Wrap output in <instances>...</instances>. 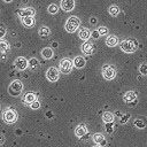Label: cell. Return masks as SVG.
<instances>
[{"label":"cell","mask_w":147,"mask_h":147,"mask_svg":"<svg viewBox=\"0 0 147 147\" xmlns=\"http://www.w3.org/2000/svg\"><path fill=\"white\" fill-rule=\"evenodd\" d=\"M79 24H80V21H79L78 17H76V16H70V17L68 18L65 25H64V29H65L67 32L72 33V32H75V31L78 29Z\"/></svg>","instance_id":"cell-1"},{"label":"cell","mask_w":147,"mask_h":147,"mask_svg":"<svg viewBox=\"0 0 147 147\" xmlns=\"http://www.w3.org/2000/svg\"><path fill=\"white\" fill-rule=\"evenodd\" d=\"M119 47L123 52L125 53H133L137 51L138 48V44L136 40H123L121 44H119Z\"/></svg>","instance_id":"cell-2"},{"label":"cell","mask_w":147,"mask_h":147,"mask_svg":"<svg viewBox=\"0 0 147 147\" xmlns=\"http://www.w3.org/2000/svg\"><path fill=\"white\" fill-rule=\"evenodd\" d=\"M22 90H23V83H22L21 80H18V79L13 80V82L10 83L9 87H8V92H9V94L13 95V96H18V95L21 94Z\"/></svg>","instance_id":"cell-3"},{"label":"cell","mask_w":147,"mask_h":147,"mask_svg":"<svg viewBox=\"0 0 147 147\" xmlns=\"http://www.w3.org/2000/svg\"><path fill=\"white\" fill-rule=\"evenodd\" d=\"M102 76L105 79L107 80H110V79H114L115 76H116V69L109 64H106L102 67Z\"/></svg>","instance_id":"cell-4"},{"label":"cell","mask_w":147,"mask_h":147,"mask_svg":"<svg viewBox=\"0 0 147 147\" xmlns=\"http://www.w3.org/2000/svg\"><path fill=\"white\" fill-rule=\"evenodd\" d=\"M2 118L6 123L8 124H13L17 121V114L16 111H14L13 109H6L2 114Z\"/></svg>","instance_id":"cell-5"},{"label":"cell","mask_w":147,"mask_h":147,"mask_svg":"<svg viewBox=\"0 0 147 147\" xmlns=\"http://www.w3.org/2000/svg\"><path fill=\"white\" fill-rule=\"evenodd\" d=\"M60 71L63 72V74H69L72 69V61L70 59H62L60 61Z\"/></svg>","instance_id":"cell-6"},{"label":"cell","mask_w":147,"mask_h":147,"mask_svg":"<svg viewBox=\"0 0 147 147\" xmlns=\"http://www.w3.org/2000/svg\"><path fill=\"white\" fill-rule=\"evenodd\" d=\"M46 77L49 82H56L59 79V70L55 67H51L46 72Z\"/></svg>","instance_id":"cell-7"},{"label":"cell","mask_w":147,"mask_h":147,"mask_svg":"<svg viewBox=\"0 0 147 147\" xmlns=\"http://www.w3.org/2000/svg\"><path fill=\"white\" fill-rule=\"evenodd\" d=\"M34 13H36L34 9L31 8V7H29V8H22V9H18V10H17V15H18L20 17H22V18L33 16Z\"/></svg>","instance_id":"cell-8"},{"label":"cell","mask_w":147,"mask_h":147,"mask_svg":"<svg viewBox=\"0 0 147 147\" xmlns=\"http://www.w3.org/2000/svg\"><path fill=\"white\" fill-rule=\"evenodd\" d=\"M123 100H124L125 103L130 105V103L137 101V93L134 91H127V92H125V94L123 96Z\"/></svg>","instance_id":"cell-9"},{"label":"cell","mask_w":147,"mask_h":147,"mask_svg":"<svg viewBox=\"0 0 147 147\" xmlns=\"http://www.w3.org/2000/svg\"><path fill=\"white\" fill-rule=\"evenodd\" d=\"M28 65H29V61H26V59L23 56H20L15 60V67L18 70H24V69H26Z\"/></svg>","instance_id":"cell-10"},{"label":"cell","mask_w":147,"mask_h":147,"mask_svg":"<svg viewBox=\"0 0 147 147\" xmlns=\"http://www.w3.org/2000/svg\"><path fill=\"white\" fill-rule=\"evenodd\" d=\"M92 139H93V141L98 145V146H105L106 144H107V141H106V138H105V136L103 134H101V133H94L93 136H92Z\"/></svg>","instance_id":"cell-11"},{"label":"cell","mask_w":147,"mask_h":147,"mask_svg":"<svg viewBox=\"0 0 147 147\" xmlns=\"http://www.w3.org/2000/svg\"><path fill=\"white\" fill-rule=\"evenodd\" d=\"M75 7V0H61V8L64 11H70Z\"/></svg>","instance_id":"cell-12"},{"label":"cell","mask_w":147,"mask_h":147,"mask_svg":"<svg viewBox=\"0 0 147 147\" xmlns=\"http://www.w3.org/2000/svg\"><path fill=\"white\" fill-rule=\"evenodd\" d=\"M82 52L84 54H86V55H91L94 52V45L92 42H90V41L84 42L83 46H82Z\"/></svg>","instance_id":"cell-13"},{"label":"cell","mask_w":147,"mask_h":147,"mask_svg":"<svg viewBox=\"0 0 147 147\" xmlns=\"http://www.w3.org/2000/svg\"><path fill=\"white\" fill-rule=\"evenodd\" d=\"M86 133H87V127H86L85 124H79L75 129V134L79 138H83L84 136H86Z\"/></svg>","instance_id":"cell-14"},{"label":"cell","mask_w":147,"mask_h":147,"mask_svg":"<svg viewBox=\"0 0 147 147\" xmlns=\"http://www.w3.org/2000/svg\"><path fill=\"white\" fill-rule=\"evenodd\" d=\"M133 124H134V126L137 127V129H145L146 127V125H147V119L145 118V117H138V118H136L134 119V122H133Z\"/></svg>","instance_id":"cell-15"},{"label":"cell","mask_w":147,"mask_h":147,"mask_svg":"<svg viewBox=\"0 0 147 147\" xmlns=\"http://www.w3.org/2000/svg\"><path fill=\"white\" fill-rule=\"evenodd\" d=\"M79 38L82 39V40H87L90 37H91V31L88 30V29H86V28H83L80 31H79Z\"/></svg>","instance_id":"cell-16"},{"label":"cell","mask_w":147,"mask_h":147,"mask_svg":"<svg viewBox=\"0 0 147 147\" xmlns=\"http://www.w3.org/2000/svg\"><path fill=\"white\" fill-rule=\"evenodd\" d=\"M106 44H107V46H109V47H114V46H116V45L118 44V38H117L116 36H109V37L106 39Z\"/></svg>","instance_id":"cell-17"},{"label":"cell","mask_w":147,"mask_h":147,"mask_svg":"<svg viewBox=\"0 0 147 147\" xmlns=\"http://www.w3.org/2000/svg\"><path fill=\"white\" fill-rule=\"evenodd\" d=\"M102 121L107 124V123H113L114 122V114H111L110 111H105L102 114Z\"/></svg>","instance_id":"cell-18"},{"label":"cell","mask_w":147,"mask_h":147,"mask_svg":"<svg viewBox=\"0 0 147 147\" xmlns=\"http://www.w3.org/2000/svg\"><path fill=\"white\" fill-rule=\"evenodd\" d=\"M38 34H39L41 38H47V37L51 34V30H49V28H47V26H41V28H39V30H38Z\"/></svg>","instance_id":"cell-19"},{"label":"cell","mask_w":147,"mask_h":147,"mask_svg":"<svg viewBox=\"0 0 147 147\" xmlns=\"http://www.w3.org/2000/svg\"><path fill=\"white\" fill-rule=\"evenodd\" d=\"M74 65H75L76 68H78V69L83 68V67L85 65V59H84L83 56H77V57H75V60H74Z\"/></svg>","instance_id":"cell-20"},{"label":"cell","mask_w":147,"mask_h":147,"mask_svg":"<svg viewBox=\"0 0 147 147\" xmlns=\"http://www.w3.org/2000/svg\"><path fill=\"white\" fill-rule=\"evenodd\" d=\"M41 56H42L44 59H46V60L52 59V56H53V49L49 48V47L44 48V49L41 51Z\"/></svg>","instance_id":"cell-21"},{"label":"cell","mask_w":147,"mask_h":147,"mask_svg":"<svg viewBox=\"0 0 147 147\" xmlns=\"http://www.w3.org/2000/svg\"><path fill=\"white\" fill-rule=\"evenodd\" d=\"M22 23H23V25H24V26H26V28H31V26H33V24H34L33 16L22 18Z\"/></svg>","instance_id":"cell-22"},{"label":"cell","mask_w":147,"mask_h":147,"mask_svg":"<svg viewBox=\"0 0 147 147\" xmlns=\"http://www.w3.org/2000/svg\"><path fill=\"white\" fill-rule=\"evenodd\" d=\"M34 101H36V94L34 93H26L24 95V102L25 103H30L31 105Z\"/></svg>","instance_id":"cell-23"},{"label":"cell","mask_w":147,"mask_h":147,"mask_svg":"<svg viewBox=\"0 0 147 147\" xmlns=\"http://www.w3.org/2000/svg\"><path fill=\"white\" fill-rule=\"evenodd\" d=\"M10 49L9 44L6 40H0V53H6Z\"/></svg>","instance_id":"cell-24"},{"label":"cell","mask_w":147,"mask_h":147,"mask_svg":"<svg viewBox=\"0 0 147 147\" xmlns=\"http://www.w3.org/2000/svg\"><path fill=\"white\" fill-rule=\"evenodd\" d=\"M38 67H39V61H38L36 57H32V59L29 60V68H30V69L36 70Z\"/></svg>","instance_id":"cell-25"},{"label":"cell","mask_w":147,"mask_h":147,"mask_svg":"<svg viewBox=\"0 0 147 147\" xmlns=\"http://www.w3.org/2000/svg\"><path fill=\"white\" fill-rule=\"evenodd\" d=\"M108 11H109V14H110L111 16H117V15H118V13H119V8H118V6L113 5V6H110V7H109Z\"/></svg>","instance_id":"cell-26"},{"label":"cell","mask_w":147,"mask_h":147,"mask_svg":"<svg viewBox=\"0 0 147 147\" xmlns=\"http://www.w3.org/2000/svg\"><path fill=\"white\" fill-rule=\"evenodd\" d=\"M57 11H59V7L55 3H52L48 6V13L49 14H56Z\"/></svg>","instance_id":"cell-27"},{"label":"cell","mask_w":147,"mask_h":147,"mask_svg":"<svg viewBox=\"0 0 147 147\" xmlns=\"http://www.w3.org/2000/svg\"><path fill=\"white\" fill-rule=\"evenodd\" d=\"M131 116H130V114H125V115H123V116H121V118H119V123L121 124H125L127 121H129V118H130Z\"/></svg>","instance_id":"cell-28"},{"label":"cell","mask_w":147,"mask_h":147,"mask_svg":"<svg viewBox=\"0 0 147 147\" xmlns=\"http://www.w3.org/2000/svg\"><path fill=\"white\" fill-rule=\"evenodd\" d=\"M98 32H99L100 36H105V34L108 33V29H107L106 26H100V28L98 29Z\"/></svg>","instance_id":"cell-29"},{"label":"cell","mask_w":147,"mask_h":147,"mask_svg":"<svg viewBox=\"0 0 147 147\" xmlns=\"http://www.w3.org/2000/svg\"><path fill=\"white\" fill-rule=\"evenodd\" d=\"M139 71H140L141 75L146 76V75H147V64H141V65L139 67Z\"/></svg>","instance_id":"cell-30"},{"label":"cell","mask_w":147,"mask_h":147,"mask_svg":"<svg viewBox=\"0 0 147 147\" xmlns=\"http://www.w3.org/2000/svg\"><path fill=\"white\" fill-rule=\"evenodd\" d=\"M106 131L108 133H113L114 132V124L113 123H107L106 124Z\"/></svg>","instance_id":"cell-31"},{"label":"cell","mask_w":147,"mask_h":147,"mask_svg":"<svg viewBox=\"0 0 147 147\" xmlns=\"http://www.w3.org/2000/svg\"><path fill=\"white\" fill-rule=\"evenodd\" d=\"M30 107H31L32 109H38V108L40 107V103H39V101H37V100H36L34 102H32V103L30 105Z\"/></svg>","instance_id":"cell-32"},{"label":"cell","mask_w":147,"mask_h":147,"mask_svg":"<svg viewBox=\"0 0 147 147\" xmlns=\"http://www.w3.org/2000/svg\"><path fill=\"white\" fill-rule=\"evenodd\" d=\"M5 34H6V28L2 24H0V38H2Z\"/></svg>","instance_id":"cell-33"},{"label":"cell","mask_w":147,"mask_h":147,"mask_svg":"<svg viewBox=\"0 0 147 147\" xmlns=\"http://www.w3.org/2000/svg\"><path fill=\"white\" fill-rule=\"evenodd\" d=\"M92 36H93V38H95V39H96V38H99V36H100V34H99V32H98V31H93V32H92Z\"/></svg>","instance_id":"cell-34"},{"label":"cell","mask_w":147,"mask_h":147,"mask_svg":"<svg viewBox=\"0 0 147 147\" xmlns=\"http://www.w3.org/2000/svg\"><path fill=\"white\" fill-rule=\"evenodd\" d=\"M3 141H5V137H3L2 134H0V145H2Z\"/></svg>","instance_id":"cell-35"},{"label":"cell","mask_w":147,"mask_h":147,"mask_svg":"<svg viewBox=\"0 0 147 147\" xmlns=\"http://www.w3.org/2000/svg\"><path fill=\"white\" fill-rule=\"evenodd\" d=\"M3 1H5V2H10L11 0H3Z\"/></svg>","instance_id":"cell-36"},{"label":"cell","mask_w":147,"mask_h":147,"mask_svg":"<svg viewBox=\"0 0 147 147\" xmlns=\"http://www.w3.org/2000/svg\"><path fill=\"white\" fill-rule=\"evenodd\" d=\"M94 147H101V146H98V145H96V146H94Z\"/></svg>","instance_id":"cell-37"},{"label":"cell","mask_w":147,"mask_h":147,"mask_svg":"<svg viewBox=\"0 0 147 147\" xmlns=\"http://www.w3.org/2000/svg\"><path fill=\"white\" fill-rule=\"evenodd\" d=\"M0 107H1V105H0Z\"/></svg>","instance_id":"cell-38"}]
</instances>
